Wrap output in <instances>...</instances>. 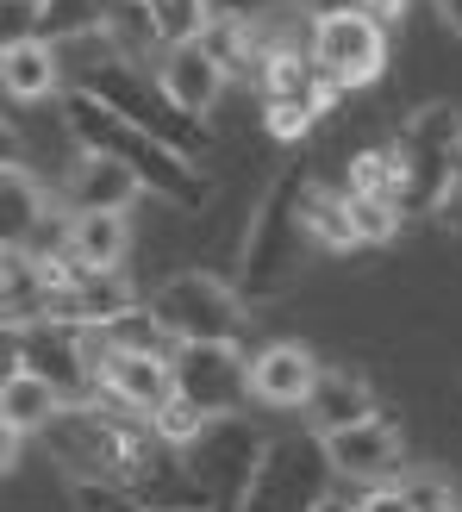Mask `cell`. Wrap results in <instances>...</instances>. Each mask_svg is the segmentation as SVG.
<instances>
[{
    "instance_id": "cell-32",
    "label": "cell",
    "mask_w": 462,
    "mask_h": 512,
    "mask_svg": "<svg viewBox=\"0 0 462 512\" xmlns=\"http://www.w3.org/2000/svg\"><path fill=\"white\" fill-rule=\"evenodd\" d=\"M431 213H438V225H444L450 238H462V169L444 182V194H438V207H431Z\"/></svg>"
},
{
    "instance_id": "cell-10",
    "label": "cell",
    "mask_w": 462,
    "mask_h": 512,
    "mask_svg": "<svg viewBox=\"0 0 462 512\" xmlns=\"http://www.w3.org/2000/svg\"><path fill=\"white\" fill-rule=\"evenodd\" d=\"M94 350V388L113 406V413H132V419H150L157 406L169 400V356L157 344H125V338H88Z\"/></svg>"
},
{
    "instance_id": "cell-37",
    "label": "cell",
    "mask_w": 462,
    "mask_h": 512,
    "mask_svg": "<svg viewBox=\"0 0 462 512\" xmlns=\"http://www.w3.org/2000/svg\"><path fill=\"white\" fill-rule=\"evenodd\" d=\"M19 150H25V144H19V125H13L7 113H0V169L19 163Z\"/></svg>"
},
{
    "instance_id": "cell-31",
    "label": "cell",
    "mask_w": 462,
    "mask_h": 512,
    "mask_svg": "<svg viewBox=\"0 0 462 512\" xmlns=\"http://www.w3.org/2000/svg\"><path fill=\"white\" fill-rule=\"evenodd\" d=\"M38 38V0H0V50Z\"/></svg>"
},
{
    "instance_id": "cell-12",
    "label": "cell",
    "mask_w": 462,
    "mask_h": 512,
    "mask_svg": "<svg viewBox=\"0 0 462 512\" xmlns=\"http://www.w3.org/2000/svg\"><path fill=\"white\" fill-rule=\"evenodd\" d=\"M325 463L338 481H356V488H394L400 469H406V438L394 419H363V425H344V431H325Z\"/></svg>"
},
{
    "instance_id": "cell-16",
    "label": "cell",
    "mask_w": 462,
    "mask_h": 512,
    "mask_svg": "<svg viewBox=\"0 0 462 512\" xmlns=\"http://www.w3.org/2000/svg\"><path fill=\"white\" fill-rule=\"evenodd\" d=\"M138 194H144L138 175L125 169V163H113V157H94V150H82V157L69 163L63 188H57L63 213H125Z\"/></svg>"
},
{
    "instance_id": "cell-1",
    "label": "cell",
    "mask_w": 462,
    "mask_h": 512,
    "mask_svg": "<svg viewBox=\"0 0 462 512\" xmlns=\"http://www.w3.org/2000/svg\"><path fill=\"white\" fill-rule=\"evenodd\" d=\"M63 119H69L75 144L94 150V157L125 163V169L138 175V188H144V194L169 200V207H200V200H207V182L194 175V163L182 157V150H169L163 138H150L144 125L119 119L107 100H94V94L75 88V94H69V107H63Z\"/></svg>"
},
{
    "instance_id": "cell-36",
    "label": "cell",
    "mask_w": 462,
    "mask_h": 512,
    "mask_svg": "<svg viewBox=\"0 0 462 512\" xmlns=\"http://www.w3.org/2000/svg\"><path fill=\"white\" fill-rule=\"evenodd\" d=\"M350 512H406V500H400V488H369Z\"/></svg>"
},
{
    "instance_id": "cell-38",
    "label": "cell",
    "mask_w": 462,
    "mask_h": 512,
    "mask_svg": "<svg viewBox=\"0 0 462 512\" xmlns=\"http://www.w3.org/2000/svg\"><path fill=\"white\" fill-rule=\"evenodd\" d=\"M356 7V0H300V13L306 19H325V13H350Z\"/></svg>"
},
{
    "instance_id": "cell-3",
    "label": "cell",
    "mask_w": 462,
    "mask_h": 512,
    "mask_svg": "<svg viewBox=\"0 0 462 512\" xmlns=\"http://www.w3.org/2000/svg\"><path fill=\"white\" fill-rule=\"evenodd\" d=\"M144 319L157 325L163 344H238L250 306L238 300V288H231L225 275L182 269V275H169V281L150 288Z\"/></svg>"
},
{
    "instance_id": "cell-33",
    "label": "cell",
    "mask_w": 462,
    "mask_h": 512,
    "mask_svg": "<svg viewBox=\"0 0 462 512\" xmlns=\"http://www.w3.org/2000/svg\"><path fill=\"white\" fill-rule=\"evenodd\" d=\"M269 7H275V0H207V13H213V19H238V25H256Z\"/></svg>"
},
{
    "instance_id": "cell-21",
    "label": "cell",
    "mask_w": 462,
    "mask_h": 512,
    "mask_svg": "<svg viewBox=\"0 0 462 512\" xmlns=\"http://www.w3.org/2000/svg\"><path fill=\"white\" fill-rule=\"evenodd\" d=\"M57 406H63V394L50 388V381H38L32 369H13L0 381V419H7L19 438H38V431L57 419Z\"/></svg>"
},
{
    "instance_id": "cell-17",
    "label": "cell",
    "mask_w": 462,
    "mask_h": 512,
    "mask_svg": "<svg viewBox=\"0 0 462 512\" xmlns=\"http://www.w3.org/2000/svg\"><path fill=\"white\" fill-rule=\"evenodd\" d=\"M306 431H344V425H363V419H375V388L363 375H350V369H319V381H313V394H306Z\"/></svg>"
},
{
    "instance_id": "cell-25",
    "label": "cell",
    "mask_w": 462,
    "mask_h": 512,
    "mask_svg": "<svg viewBox=\"0 0 462 512\" xmlns=\"http://www.w3.org/2000/svg\"><path fill=\"white\" fill-rule=\"evenodd\" d=\"M69 500L75 512H144L138 488L119 475H69Z\"/></svg>"
},
{
    "instance_id": "cell-11",
    "label": "cell",
    "mask_w": 462,
    "mask_h": 512,
    "mask_svg": "<svg viewBox=\"0 0 462 512\" xmlns=\"http://www.w3.org/2000/svg\"><path fill=\"white\" fill-rule=\"evenodd\" d=\"M169 394L194 413H238L250 400V356L238 344H169Z\"/></svg>"
},
{
    "instance_id": "cell-29",
    "label": "cell",
    "mask_w": 462,
    "mask_h": 512,
    "mask_svg": "<svg viewBox=\"0 0 462 512\" xmlns=\"http://www.w3.org/2000/svg\"><path fill=\"white\" fill-rule=\"evenodd\" d=\"M200 425H207V413H194L188 400H175V394H169L157 413H150V438H157L163 450H188Z\"/></svg>"
},
{
    "instance_id": "cell-40",
    "label": "cell",
    "mask_w": 462,
    "mask_h": 512,
    "mask_svg": "<svg viewBox=\"0 0 462 512\" xmlns=\"http://www.w3.org/2000/svg\"><path fill=\"white\" fill-rule=\"evenodd\" d=\"M319 512H350V506H344V500H338V494H331V500H325V506H319Z\"/></svg>"
},
{
    "instance_id": "cell-30",
    "label": "cell",
    "mask_w": 462,
    "mask_h": 512,
    "mask_svg": "<svg viewBox=\"0 0 462 512\" xmlns=\"http://www.w3.org/2000/svg\"><path fill=\"white\" fill-rule=\"evenodd\" d=\"M263 119H269V132H275V138H306L319 113H313V100H306V94H275Z\"/></svg>"
},
{
    "instance_id": "cell-5",
    "label": "cell",
    "mask_w": 462,
    "mask_h": 512,
    "mask_svg": "<svg viewBox=\"0 0 462 512\" xmlns=\"http://www.w3.org/2000/svg\"><path fill=\"white\" fill-rule=\"evenodd\" d=\"M44 450L57 456L63 475H132V463L150 450V438H138V425L113 413V406H88V400H63L57 419L44 431Z\"/></svg>"
},
{
    "instance_id": "cell-18",
    "label": "cell",
    "mask_w": 462,
    "mask_h": 512,
    "mask_svg": "<svg viewBox=\"0 0 462 512\" xmlns=\"http://www.w3.org/2000/svg\"><path fill=\"white\" fill-rule=\"evenodd\" d=\"M63 250L82 269H119L132 250V219L125 213H63Z\"/></svg>"
},
{
    "instance_id": "cell-26",
    "label": "cell",
    "mask_w": 462,
    "mask_h": 512,
    "mask_svg": "<svg viewBox=\"0 0 462 512\" xmlns=\"http://www.w3.org/2000/svg\"><path fill=\"white\" fill-rule=\"evenodd\" d=\"M394 488H400L406 512H462L456 506V481L444 469H400Z\"/></svg>"
},
{
    "instance_id": "cell-22",
    "label": "cell",
    "mask_w": 462,
    "mask_h": 512,
    "mask_svg": "<svg viewBox=\"0 0 462 512\" xmlns=\"http://www.w3.org/2000/svg\"><path fill=\"white\" fill-rule=\"evenodd\" d=\"M300 225H306V244H313V250H356L344 200L325 194V188H313V182L300 188Z\"/></svg>"
},
{
    "instance_id": "cell-20",
    "label": "cell",
    "mask_w": 462,
    "mask_h": 512,
    "mask_svg": "<svg viewBox=\"0 0 462 512\" xmlns=\"http://www.w3.org/2000/svg\"><path fill=\"white\" fill-rule=\"evenodd\" d=\"M63 88V69H57V57H50V44L44 38H25V44H13V50H0V94L7 100H50Z\"/></svg>"
},
{
    "instance_id": "cell-2",
    "label": "cell",
    "mask_w": 462,
    "mask_h": 512,
    "mask_svg": "<svg viewBox=\"0 0 462 512\" xmlns=\"http://www.w3.org/2000/svg\"><path fill=\"white\" fill-rule=\"evenodd\" d=\"M300 188H306V175H281V182L263 194V207L250 213V225H244L238 281H231L244 306H269L300 281V256L313 250L306 244V225H300Z\"/></svg>"
},
{
    "instance_id": "cell-14",
    "label": "cell",
    "mask_w": 462,
    "mask_h": 512,
    "mask_svg": "<svg viewBox=\"0 0 462 512\" xmlns=\"http://www.w3.org/2000/svg\"><path fill=\"white\" fill-rule=\"evenodd\" d=\"M313 381H319V356L300 338H275L250 356V400L275 406V413H300Z\"/></svg>"
},
{
    "instance_id": "cell-6",
    "label": "cell",
    "mask_w": 462,
    "mask_h": 512,
    "mask_svg": "<svg viewBox=\"0 0 462 512\" xmlns=\"http://www.w3.org/2000/svg\"><path fill=\"white\" fill-rule=\"evenodd\" d=\"M394 163H400V213H431L444 182L462 169V107L431 100L394 132Z\"/></svg>"
},
{
    "instance_id": "cell-27",
    "label": "cell",
    "mask_w": 462,
    "mask_h": 512,
    "mask_svg": "<svg viewBox=\"0 0 462 512\" xmlns=\"http://www.w3.org/2000/svg\"><path fill=\"white\" fill-rule=\"evenodd\" d=\"M350 194H381V200H394V207H400V163H394L388 144L356 150V163H350Z\"/></svg>"
},
{
    "instance_id": "cell-23",
    "label": "cell",
    "mask_w": 462,
    "mask_h": 512,
    "mask_svg": "<svg viewBox=\"0 0 462 512\" xmlns=\"http://www.w3.org/2000/svg\"><path fill=\"white\" fill-rule=\"evenodd\" d=\"M144 7V25H150V38H157L163 50L169 44H194L200 32L213 25V13H207V0H138Z\"/></svg>"
},
{
    "instance_id": "cell-4",
    "label": "cell",
    "mask_w": 462,
    "mask_h": 512,
    "mask_svg": "<svg viewBox=\"0 0 462 512\" xmlns=\"http://www.w3.org/2000/svg\"><path fill=\"white\" fill-rule=\"evenodd\" d=\"M331 488H338V475L325 463L319 431H288V438H263V456L231 512H319Z\"/></svg>"
},
{
    "instance_id": "cell-7",
    "label": "cell",
    "mask_w": 462,
    "mask_h": 512,
    "mask_svg": "<svg viewBox=\"0 0 462 512\" xmlns=\"http://www.w3.org/2000/svg\"><path fill=\"white\" fill-rule=\"evenodd\" d=\"M175 456H182L200 506L231 512L238 494H244V481H250V469H256V456H263V431H256L250 419H238V413H219V419H207L194 431L188 450H175Z\"/></svg>"
},
{
    "instance_id": "cell-13",
    "label": "cell",
    "mask_w": 462,
    "mask_h": 512,
    "mask_svg": "<svg viewBox=\"0 0 462 512\" xmlns=\"http://www.w3.org/2000/svg\"><path fill=\"white\" fill-rule=\"evenodd\" d=\"M19 369H32L38 381H50L63 400H82L94 388V350H88V331L57 325V319H38V325H19Z\"/></svg>"
},
{
    "instance_id": "cell-34",
    "label": "cell",
    "mask_w": 462,
    "mask_h": 512,
    "mask_svg": "<svg viewBox=\"0 0 462 512\" xmlns=\"http://www.w3.org/2000/svg\"><path fill=\"white\" fill-rule=\"evenodd\" d=\"M356 13H369L381 32H394V25L406 19V0H356Z\"/></svg>"
},
{
    "instance_id": "cell-9",
    "label": "cell",
    "mask_w": 462,
    "mask_h": 512,
    "mask_svg": "<svg viewBox=\"0 0 462 512\" xmlns=\"http://www.w3.org/2000/svg\"><path fill=\"white\" fill-rule=\"evenodd\" d=\"M306 63L313 75H325L331 88H375L381 75H388V32L369 19V13H325L313 19V32H306Z\"/></svg>"
},
{
    "instance_id": "cell-24",
    "label": "cell",
    "mask_w": 462,
    "mask_h": 512,
    "mask_svg": "<svg viewBox=\"0 0 462 512\" xmlns=\"http://www.w3.org/2000/svg\"><path fill=\"white\" fill-rule=\"evenodd\" d=\"M119 0H38V38H69V32H94V25H113Z\"/></svg>"
},
{
    "instance_id": "cell-15",
    "label": "cell",
    "mask_w": 462,
    "mask_h": 512,
    "mask_svg": "<svg viewBox=\"0 0 462 512\" xmlns=\"http://www.w3.org/2000/svg\"><path fill=\"white\" fill-rule=\"evenodd\" d=\"M150 82H157V94L169 100L175 113L207 119V113L219 107V94H225L231 75H225V69H219L200 44H169L163 57H157V75H150Z\"/></svg>"
},
{
    "instance_id": "cell-28",
    "label": "cell",
    "mask_w": 462,
    "mask_h": 512,
    "mask_svg": "<svg viewBox=\"0 0 462 512\" xmlns=\"http://www.w3.org/2000/svg\"><path fill=\"white\" fill-rule=\"evenodd\" d=\"M344 213H350L356 244H388L400 232V207L381 200V194H344Z\"/></svg>"
},
{
    "instance_id": "cell-8",
    "label": "cell",
    "mask_w": 462,
    "mask_h": 512,
    "mask_svg": "<svg viewBox=\"0 0 462 512\" xmlns=\"http://www.w3.org/2000/svg\"><path fill=\"white\" fill-rule=\"evenodd\" d=\"M75 88H82V94H94V100H107V107H113L119 119L144 125L150 138H163L169 150H182V157H188V150H194V157L207 150V125H200V119H188V113H175L169 100L157 94V82H150V75H144L132 57H107L100 69H88Z\"/></svg>"
},
{
    "instance_id": "cell-19",
    "label": "cell",
    "mask_w": 462,
    "mask_h": 512,
    "mask_svg": "<svg viewBox=\"0 0 462 512\" xmlns=\"http://www.w3.org/2000/svg\"><path fill=\"white\" fill-rule=\"evenodd\" d=\"M44 225H50L44 188L19 163H7V169H0V250H32Z\"/></svg>"
},
{
    "instance_id": "cell-39",
    "label": "cell",
    "mask_w": 462,
    "mask_h": 512,
    "mask_svg": "<svg viewBox=\"0 0 462 512\" xmlns=\"http://www.w3.org/2000/svg\"><path fill=\"white\" fill-rule=\"evenodd\" d=\"M431 7H438V19L450 25V32L462 38V0H431Z\"/></svg>"
},
{
    "instance_id": "cell-35",
    "label": "cell",
    "mask_w": 462,
    "mask_h": 512,
    "mask_svg": "<svg viewBox=\"0 0 462 512\" xmlns=\"http://www.w3.org/2000/svg\"><path fill=\"white\" fill-rule=\"evenodd\" d=\"M19 456H25V438H19V431H13L7 419H0V481H7V475L19 469Z\"/></svg>"
}]
</instances>
